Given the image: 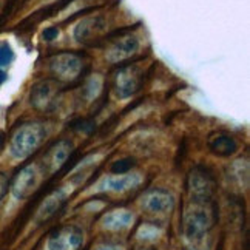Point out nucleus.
Wrapping results in <instances>:
<instances>
[{"label":"nucleus","instance_id":"1","mask_svg":"<svg viewBox=\"0 0 250 250\" xmlns=\"http://www.w3.org/2000/svg\"><path fill=\"white\" fill-rule=\"evenodd\" d=\"M211 227V219L204 207L188 210L184 218V236L191 250H206V239Z\"/></svg>","mask_w":250,"mask_h":250},{"label":"nucleus","instance_id":"2","mask_svg":"<svg viewBox=\"0 0 250 250\" xmlns=\"http://www.w3.org/2000/svg\"><path fill=\"white\" fill-rule=\"evenodd\" d=\"M45 139V128L41 124H25L19 127L11 139L13 156L23 159L28 158L41 147Z\"/></svg>","mask_w":250,"mask_h":250},{"label":"nucleus","instance_id":"3","mask_svg":"<svg viewBox=\"0 0 250 250\" xmlns=\"http://www.w3.org/2000/svg\"><path fill=\"white\" fill-rule=\"evenodd\" d=\"M83 243V233L76 226H65L50 236V250H79Z\"/></svg>","mask_w":250,"mask_h":250},{"label":"nucleus","instance_id":"4","mask_svg":"<svg viewBox=\"0 0 250 250\" xmlns=\"http://www.w3.org/2000/svg\"><path fill=\"white\" fill-rule=\"evenodd\" d=\"M51 70L56 74V78L62 81H73L79 76L82 70V62L78 56L63 53L56 56L51 61Z\"/></svg>","mask_w":250,"mask_h":250},{"label":"nucleus","instance_id":"5","mask_svg":"<svg viewBox=\"0 0 250 250\" xmlns=\"http://www.w3.org/2000/svg\"><path fill=\"white\" fill-rule=\"evenodd\" d=\"M37 176L39 175H37V168L34 166H26L19 171L11 184V191L14 198L25 199L30 196L37 184Z\"/></svg>","mask_w":250,"mask_h":250},{"label":"nucleus","instance_id":"6","mask_svg":"<svg viewBox=\"0 0 250 250\" xmlns=\"http://www.w3.org/2000/svg\"><path fill=\"white\" fill-rule=\"evenodd\" d=\"M142 206L151 213H167L175 206V199L166 190H151L144 196Z\"/></svg>","mask_w":250,"mask_h":250},{"label":"nucleus","instance_id":"7","mask_svg":"<svg viewBox=\"0 0 250 250\" xmlns=\"http://www.w3.org/2000/svg\"><path fill=\"white\" fill-rule=\"evenodd\" d=\"M71 151H73V144L70 141L62 139L59 142H56L45 156L46 170L50 173H54L57 168H61L68 161Z\"/></svg>","mask_w":250,"mask_h":250},{"label":"nucleus","instance_id":"8","mask_svg":"<svg viewBox=\"0 0 250 250\" xmlns=\"http://www.w3.org/2000/svg\"><path fill=\"white\" fill-rule=\"evenodd\" d=\"M139 48V42L136 37L133 36H125L121 37L118 42H114L111 48L107 51V59L113 63L122 62L125 59H128L131 54H134Z\"/></svg>","mask_w":250,"mask_h":250},{"label":"nucleus","instance_id":"9","mask_svg":"<svg viewBox=\"0 0 250 250\" xmlns=\"http://www.w3.org/2000/svg\"><path fill=\"white\" fill-rule=\"evenodd\" d=\"M139 73L134 70V68H124L118 73V78H116V86H118V94L121 98H128V96L134 94L139 88Z\"/></svg>","mask_w":250,"mask_h":250},{"label":"nucleus","instance_id":"10","mask_svg":"<svg viewBox=\"0 0 250 250\" xmlns=\"http://www.w3.org/2000/svg\"><path fill=\"white\" fill-rule=\"evenodd\" d=\"M56 86L50 81L39 82L31 90V104L37 110H46L53 104V98L56 93Z\"/></svg>","mask_w":250,"mask_h":250},{"label":"nucleus","instance_id":"11","mask_svg":"<svg viewBox=\"0 0 250 250\" xmlns=\"http://www.w3.org/2000/svg\"><path fill=\"white\" fill-rule=\"evenodd\" d=\"M133 213L128 210H113L102 218V226L107 230H124L131 226Z\"/></svg>","mask_w":250,"mask_h":250},{"label":"nucleus","instance_id":"12","mask_svg":"<svg viewBox=\"0 0 250 250\" xmlns=\"http://www.w3.org/2000/svg\"><path fill=\"white\" fill-rule=\"evenodd\" d=\"M139 184H141L139 175H116L104 182V188H107L110 191H125L138 187Z\"/></svg>","mask_w":250,"mask_h":250},{"label":"nucleus","instance_id":"13","mask_svg":"<svg viewBox=\"0 0 250 250\" xmlns=\"http://www.w3.org/2000/svg\"><path fill=\"white\" fill-rule=\"evenodd\" d=\"M208 147L218 156H230L238 150V144L229 134H218V136L210 139Z\"/></svg>","mask_w":250,"mask_h":250},{"label":"nucleus","instance_id":"14","mask_svg":"<svg viewBox=\"0 0 250 250\" xmlns=\"http://www.w3.org/2000/svg\"><path fill=\"white\" fill-rule=\"evenodd\" d=\"M63 201H65L63 191H54V193L51 196H48L43 201V204L41 206L39 213H37V221L42 223V221L50 219L56 213V211L61 208V206L63 204Z\"/></svg>","mask_w":250,"mask_h":250},{"label":"nucleus","instance_id":"15","mask_svg":"<svg viewBox=\"0 0 250 250\" xmlns=\"http://www.w3.org/2000/svg\"><path fill=\"white\" fill-rule=\"evenodd\" d=\"M133 167H134V159L124 158V159L113 162V166H111L110 170H111L113 175H125V173H128Z\"/></svg>","mask_w":250,"mask_h":250},{"label":"nucleus","instance_id":"16","mask_svg":"<svg viewBox=\"0 0 250 250\" xmlns=\"http://www.w3.org/2000/svg\"><path fill=\"white\" fill-rule=\"evenodd\" d=\"M13 59H14V53L11 50V46L8 43H0V66L11 63Z\"/></svg>","mask_w":250,"mask_h":250},{"label":"nucleus","instance_id":"17","mask_svg":"<svg viewBox=\"0 0 250 250\" xmlns=\"http://www.w3.org/2000/svg\"><path fill=\"white\" fill-rule=\"evenodd\" d=\"M138 235H139L141 239H155L158 236V230L150 227V226H144V227H141Z\"/></svg>","mask_w":250,"mask_h":250},{"label":"nucleus","instance_id":"18","mask_svg":"<svg viewBox=\"0 0 250 250\" xmlns=\"http://www.w3.org/2000/svg\"><path fill=\"white\" fill-rule=\"evenodd\" d=\"M8 187H9V181H8V176L5 175V173L0 171V199H2V198L6 195Z\"/></svg>","mask_w":250,"mask_h":250},{"label":"nucleus","instance_id":"19","mask_svg":"<svg viewBox=\"0 0 250 250\" xmlns=\"http://www.w3.org/2000/svg\"><path fill=\"white\" fill-rule=\"evenodd\" d=\"M57 36H59V30L57 28H46V30L43 31V39L45 41H54L57 39Z\"/></svg>","mask_w":250,"mask_h":250},{"label":"nucleus","instance_id":"20","mask_svg":"<svg viewBox=\"0 0 250 250\" xmlns=\"http://www.w3.org/2000/svg\"><path fill=\"white\" fill-rule=\"evenodd\" d=\"M98 250H122L119 246H113V244H104V246H99Z\"/></svg>","mask_w":250,"mask_h":250},{"label":"nucleus","instance_id":"21","mask_svg":"<svg viewBox=\"0 0 250 250\" xmlns=\"http://www.w3.org/2000/svg\"><path fill=\"white\" fill-rule=\"evenodd\" d=\"M6 81V74H5V71H2L0 70V86H2V83Z\"/></svg>","mask_w":250,"mask_h":250},{"label":"nucleus","instance_id":"22","mask_svg":"<svg viewBox=\"0 0 250 250\" xmlns=\"http://www.w3.org/2000/svg\"><path fill=\"white\" fill-rule=\"evenodd\" d=\"M3 144H5V134L0 131V148L3 147Z\"/></svg>","mask_w":250,"mask_h":250},{"label":"nucleus","instance_id":"23","mask_svg":"<svg viewBox=\"0 0 250 250\" xmlns=\"http://www.w3.org/2000/svg\"><path fill=\"white\" fill-rule=\"evenodd\" d=\"M147 250H156V249H147Z\"/></svg>","mask_w":250,"mask_h":250}]
</instances>
